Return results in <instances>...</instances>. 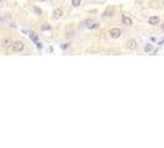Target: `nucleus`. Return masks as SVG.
I'll return each mask as SVG.
<instances>
[{
  "mask_svg": "<svg viewBox=\"0 0 164 148\" xmlns=\"http://www.w3.org/2000/svg\"><path fill=\"white\" fill-rule=\"evenodd\" d=\"M12 43H14V41H12L10 37H4V38L1 40V46H3L4 48H10V47H12Z\"/></svg>",
  "mask_w": 164,
  "mask_h": 148,
  "instance_id": "3",
  "label": "nucleus"
},
{
  "mask_svg": "<svg viewBox=\"0 0 164 148\" xmlns=\"http://www.w3.org/2000/svg\"><path fill=\"white\" fill-rule=\"evenodd\" d=\"M122 23L124 25H126V26H132V23H133V21H132V19L128 16H122Z\"/></svg>",
  "mask_w": 164,
  "mask_h": 148,
  "instance_id": "7",
  "label": "nucleus"
},
{
  "mask_svg": "<svg viewBox=\"0 0 164 148\" xmlns=\"http://www.w3.org/2000/svg\"><path fill=\"white\" fill-rule=\"evenodd\" d=\"M12 50L15 52H22L25 50V43L22 41H15L12 43Z\"/></svg>",
  "mask_w": 164,
  "mask_h": 148,
  "instance_id": "1",
  "label": "nucleus"
},
{
  "mask_svg": "<svg viewBox=\"0 0 164 148\" xmlns=\"http://www.w3.org/2000/svg\"><path fill=\"white\" fill-rule=\"evenodd\" d=\"M68 47H69V43H63V45L61 46V48H62V50H67Z\"/></svg>",
  "mask_w": 164,
  "mask_h": 148,
  "instance_id": "14",
  "label": "nucleus"
},
{
  "mask_svg": "<svg viewBox=\"0 0 164 148\" xmlns=\"http://www.w3.org/2000/svg\"><path fill=\"white\" fill-rule=\"evenodd\" d=\"M32 10H34V11L36 12L37 15H41V14H42V10H41L40 7H36V6H34V7H32Z\"/></svg>",
  "mask_w": 164,
  "mask_h": 148,
  "instance_id": "13",
  "label": "nucleus"
},
{
  "mask_svg": "<svg viewBox=\"0 0 164 148\" xmlns=\"http://www.w3.org/2000/svg\"><path fill=\"white\" fill-rule=\"evenodd\" d=\"M86 29H89V30H96V29H99V22H96V21H93V22L86 27Z\"/></svg>",
  "mask_w": 164,
  "mask_h": 148,
  "instance_id": "8",
  "label": "nucleus"
},
{
  "mask_svg": "<svg viewBox=\"0 0 164 148\" xmlns=\"http://www.w3.org/2000/svg\"><path fill=\"white\" fill-rule=\"evenodd\" d=\"M37 1H40V3H43V1H46V0H37Z\"/></svg>",
  "mask_w": 164,
  "mask_h": 148,
  "instance_id": "16",
  "label": "nucleus"
},
{
  "mask_svg": "<svg viewBox=\"0 0 164 148\" xmlns=\"http://www.w3.org/2000/svg\"><path fill=\"white\" fill-rule=\"evenodd\" d=\"M159 21H160V19L158 16H151L148 19V23L151 25V26H155V25H158Z\"/></svg>",
  "mask_w": 164,
  "mask_h": 148,
  "instance_id": "6",
  "label": "nucleus"
},
{
  "mask_svg": "<svg viewBox=\"0 0 164 148\" xmlns=\"http://www.w3.org/2000/svg\"><path fill=\"white\" fill-rule=\"evenodd\" d=\"M163 6H164V0H163Z\"/></svg>",
  "mask_w": 164,
  "mask_h": 148,
  "instance_id": "17",
  "label": "nucleus"
},
{
  "mask_svg": "<svg viewBox=\"0 0 164 148\" xmlns=\"http://www.w3.org/2000/svg\"><path fill=\"white\" fill-rule=\"evenodd\" d=\"M121 35H122V31L119 27H113L110 30V36L112 38H119V37H121Z\"/></svg>",
  "mask_w": 164,
  "mask_h": 148,
  "instance_id": "2",
  "label": "nucleus"
},
{
  "mask_svg": "<svg viewBox=\"0 0 164 148\" xmlns=\"http://www.w3.org/2000/svg\"><path fill=\"white\" fill-rule=\"evenodd\" d=\"M160 29H162V30H163V31H164V22L162 23V25H160Z\"/></svg>",
  "mask_w": 164,
  "mask_h": 148,
  "instance_id": "15",
  "label": "nucleus"
},
{
  "mask_svg": "<svg viewBox=\"0 0 164 148\" xmlns=\"http://www.w3.org/2000/svg\"><path fill=\"white\" fill-rule=\"evenodd\" d=\"M1 1H3V0H0V3H1Z\"/></svg>",
  "mask_w": 164,
  "mask_h": 148,
  "instance_id": "18",
  "label": "nucleus"
},
{
  "mask_svg": "<svg viewBox=\"0 0 164 148\" xmlns=\"http://www.w3.org/2000/svg\"><path fill=\"white\" fill-rule=\"evenodd\" d=\"M153 48H154V46H153L152 43H148V45H146V47H144V52L149 53V52L153 51Z\"/></svg>",
  "mask_w": 164,
  "mask_h": 148,
  "instance_id": "9",
  "label": "nucleus"
},
{
  "mask_svg": "<svg viewBox=\"0 0 164 148\" xmlns=\"http://www.w3.org/2000/svg\"><path fill=\"white\" fill-rule=\"evenodd\" d=\"M93 21H94L93 19H86V20H85L84 22H83V25H84L85 27H88V26H89V25H90V23L93 22Z\"/></svg>",
  "mask_w": 164,
  "mask_h": 148,
  "instance_id": "12",
  "label": "nucleus"
},
{
  "mask_svg": "<svg viewBox=\"0 0 164 148\" xmlns=\"http://www.w3.org/2000/svg\"><path fill=\"white\" fill-rule=\"evenodd\" d=\"M154 1H157V0H154Z\"/></svg>",
  "mask_w": 164,
  "mask_h": 148,
  "instance_id": "19",
  "label": "nucleus"
},
{
  "mask_svg": "<svg viewBox=\"0 0 164 148\" xmlns=\"http://www.w3.org/2000/svg\"><path fill=\"white\" fill-rule=\"evenodd\" d=\"M80 4H81V0H72V5H73L74 7L80 6Z\"/></svg>",
  "mask_w": 164,
  "mask_h": 148,
  "instance_id": "10",
  "label": "nucleus"
},
{
  "mask_svg": "<svg viewBox=\"0 0 164 148\" xmlns=\"http://www.w3.org/2000/svg\"><path fill=\"white\" fill-rule=\"evenodd\" d=\"M126 47L131 50V51H133V50H136L137 48V41L135 38H130V40L127 41V43H126Z\"/></svg>",
  "mask_w": 164,
  "mask_h": 148,
  "instance_id": "4",
  "label": "nucleus"
},
{
  "mask_svg": "<svg viewBox=\"0 0 164 148\" xmlns=\"http://www.w3.org/2000/svg\"><path fill=\"white\" fill-rule=\"evenodd\" d=\"M63 16V10L62 9H56L54 11H53V14H52V17L54 19V20H58V19H61V17Z\"/></svg>",
  "mask_w": 164,
  "mask_h": 148,
  "instance_id": "5",
  "label": "nucleus"
},
{
  "mask_svg": "<svg viewBox=\"0 0 164 148\" xmlns=\"http://www.w3.org/2000/svg\"><path fill=\"white\" fill-rule=\"evenodd\" d=\"M50 30H52V26L50 23H45V25L42 26V31H50Z\"/></svg>",
  "mask_w": 164,
  "mask_h": 148,
  "instance_id": "11",
  "label": "nucleus"
}]
</instances>
